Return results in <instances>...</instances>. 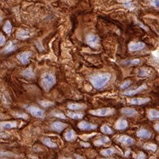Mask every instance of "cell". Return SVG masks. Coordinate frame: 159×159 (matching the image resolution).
<instances>
[{
  "label": "cell",
  "instance_id": "6da1fadb",
  "mask_svg": "<svg viewBox=\"0 0 159 159\" xmlns=\"http://www.w3.org/2000/svg\"><path fill=\"white\" fill-rule=\"evenodd\" d=\"M111 79V74L109 73L96 74L90 76L89 80L95 89H101L108 84Z\"/></svg>",
  "mask_w": 159,
  "mask_h": 159
},
{
  "label": "cell",
  "instance_id": "7a4b0ae2",
  "mask_svg": "<svg viewBox=\"0 0 159 159\" xmlns=\"http://www.w3.org/2000/svg\"><path fill=\"white\" fill-rule=\"evenodd\" d=\"M56 84V78L55 75L50 72L44 73L41 78V86L45 90L46 92H48L54 85Z\"/></svg>",
  "mask_w": 159,
  "mask_h": 159
},
{
  "label": "cell",
  "instance_id": "3957f363",
  "mask_svg": "<svg viewBox=\"0 0 159 159\" xmlns=\"http://www.w3.org/2000/svg\"><path fill=\"white\" fill-rule=\"evenodd\" d=\"M115 111L114 109L110 108V107H106V108L92 110V111H89V113L95 116L106 117L112 115L115 113Z\"/></svg>",
  "mask_w": 159,
  "mask_h": 159
},
{
  "label": "cell",
  "instance_id": "277c9868",
  "mask_svg": "<svg viewBox=\"0 0 159 159\" xmlns=\"http://www.w3.org/2000/svg\"><path fill=\"white\" fill-rule=\"evenodd\" d=\"M25 107L27 111L34 117H38V118H43V117H44V111L42 109L33 106H26Z\"/></svg>",
  "mask_w": 159,
  "mask_h": 159
},
{
  "label": "cell",
  "instance_id": "5b68a950",
  "mask_svg": "<svg viewBox=\"0 0 159 159\" xmlns=\"http://www.w3.org/2000/svg\"><path fill=\"white\" fill-rule=\"evenodd\" d=\"M86 43L90 47L97 48L100 46V38L98 36L89 34L86 37Z\"/></svg>",
  "mask_w": 159,
  "mask_h": 159
},
{
  "label": "cell",
  "instance_id": "8992f818",
  "mask_svg": "<svg viewBox=\"0 0 159 159\" xmlns=\"http://www.w3.org/2000/svg\"><path fill=\"white\" fill-rule=\"evenodd\" d=\"M32 55L31 52L26 51V52H21L17 56V59L23 64V65H27L30 62V58Z\"/></svg>",
  "mask_w": 159,
  "mask_h": 159
},
{
  "label": "cell",
  "instance_id": "52a82bcc",
  "mask_svg": "<svg viewBox=\"0 0 159 159\" xmlns=\"http://www.w3.org/2000/svg\"><path fill=\"white\" fill-rule=\"evenodd\" d=\"M151 101V99L149 98H134L129 99L128 103L131 105H138V106H140V105L146 104Z\"/></svg>",
  "mask_w": 159,
  "mask_h": 159
},
{
  "label": "cell",
  "instance_id": "ba28073f",
  "mask_svg": "<svg viewBox=\"0 0 159 159\" xmlns=\"http://www.w3.org/2000/svg\"><path fill=\"white\" fill-rule=\"evenodd\" d=\"M145 48V44L141 42H137V43H131L129 44L128 48L129 50L131 52H136V51H139L143 50Z\"/></svg>",
  "mask_w": 159,
  "mask_h": 159
},
{
  "label": "cell",
  "instance_id": "9c48e42d",
  "mask_svg": "<svg viewBox=\"0 0 159 159\" xmlns=\"http://www.w3.org/2000/svg\"><path fill=\"white\" fill-rule=\"evenodd\" d=\"M97 125L94 124L89 123V122L82 121L78 124V127L81 129V130H93L97 128Z\"/></svg>",
  "mask_w": 159,
  "mask_h": 159
},
{
  "label": "cell",
  "instance_id": "30bf717a",
  "mask_svg": "<svg viewBox=\"0 0 159 159\" xmlns=\"http://www.w3.org/2000/svg\"><path fill=\"white\" fill-rule=\"evenodd\" d=\"M18 126V123L16 121H6L0 122V130L15 128Z\"/></svg>",
  "mask_w": 159,
  "mask_h": 159
},
{
  "label": "cell",
  "instance_id": "8fae6325",
  "mask_svg": "<svg viewBox=\"0 0 159 159\" xmlns=\"http://www.w3.org/2000/svg\"><path fill=\"white\" fill-rule=\"evenodd\" d=\"M146 89H147V86H146V84H144L141 85V86L138 87L137 89H131V90H126L125 92H124L123 94L125 95H128V96H132V95L137 94L138 93L142 91V90H144Z\"/></svg>",
  "mask_w": 159,
  "mask_h": 159
},
{
  "label": "cell",
  "instance_id": "7c38bea8",
  "mask_svg": "<svg viewBox=\"0 0 159 159\" xmlns=\"http://www.w3.org/2000/svg\"><path fill=\"white\" fill-rule=\"evenodd\" d=\"M67 127V124L62 122H55L51 124V129L57 132H62Z\"/></svg>",
  "mask_w": 159,
  "mask_h": 159
},
{
  "label": "cell",
  "instance_id": "4fadbf2b",
  "mask_svg": "<svg viewBox=\"0 0 159 159\" xmlns=\"http://www.w3.org/2000/svg\"><path fill=\"white\" fill-rule=\"evenodd\" d=\"M128 127V122L124 119H119L116 122L115 125V127L117 130H123V129H125Z\"/></svg>",
  "mask_w": 159,
  "mask_h": 159
},
{
  "label": "cell",
  "instance_id": "5bb4252c",
  "mask_svg": "<svg viewBox=\"0 0 159 159\" xmlns=\"http://www.w3.org/2000/svg\"><path fill=\"white\" fill-rule=\"evenodd\" d=\"M30 32L23 30V29H20L16 33V38L18 39H20V40H25V39L30 38Z\"/></svg>",
  "mask_w": 159,
  "mask_h": 159
},
{
  "label": "cell",
  "instance_id": "9a60e30c",
  "mask_svg": "<svg viewBox=\"0 0 159 159\" xmlns=\"http://www.w3.org/2000/svg\"><path fill=\"white\" fill-rule=\"evenodd\" d=\"M117 141L119 142L124 144V145H132V144H134V140L131 137H129L128 136L126 135H122L119 136V137L117 139Z\"/></svg>",
  "mask_w": 159,
  "mask_h": 159
},
{
  "label": "cell",
  "instance_id": "2e32d148",
  "mask_svg": "<svg viewBox=\"0 0 159 159\" xmlns=\"http://www.w3.org/2000/svg\"><path fill=\"white\" fill-rule=\"evenodd\" d=\"M136 135L139 137L140 138H144V139H149L151 136V133L149 132L148 129H144V128H141L139 129L136 132Z\"/></svg>",
  "mask_w": 159,
  "mask_h": 159
},
{
  "label": "cell",
  "instance_id": "e0dca14e",
  "mask_svg": "<svg viewBox=\"0 0 159 159\" xmlns=\"http://www.w3.org/2000/svg\"><path fill=\"white\" fill-rule=\"evenodd\" d=\"M22 75H23L25 78H26V79H34V78L36 77V75L34 74L33 69H32L31 67L27 68L26 69L23 71Z\"/></svg>",
  "mask_w": 159,
  "mask_h": 159
},
{
  "label": "cell",
  "instance_id": "ac0fdd59",
  "mask_svg": "<svg viewBox=\"0 0 159 159\" xmlns=\"http://www.w3.org/2000/svg\"><path fill=\"white\" fill-rule=\"evenodd\" d=\"M147 116L148 118L151 120H155L158 119L159 117V112L156 110L150 109L147 111Z\"/></svg>",
  "mask_w": 159,
  "mask_h": 159
},
{
  "label": "cell",
  "instance_id": "d6986e66",
  "mask_svg": "<svg viewBox=\"0 0 159 159\" xmlns=\"http://www.w3.org/2000/svg\"><path fill=\"white\" fill-rule=\"evenodd\" d=\"M67 107L72 111H79V110L85 109L86 106L82 103H69L68 104Z\"/></svg>",
  "mask_w": 159,
  "mask_h": 159
},
{
  "label": "cell",
  "instance_id": "ffe728a7",
  "mask_svg": "<svg viewBox=\"0 0 159 159\" xmlns=\"http://www.w3.org/2000/svg\"><path fill=\"white\" fill-rule=\"evenodd\" d=\"M65 138L67 141H71L73 140H75L77 138V134L74 132V130L72 129H69V131H67L65 134Z\"/></svg>",
  "mask_w": 159,
  "mask_h": 159
},
{
  "label": "cell",
  "instance_id": "44dd1931",
  "mask_svg": "<svg viewBox=\"0 0 159 159\" xmlns=\"http://www.w3.org/2000/svg\"><path fill=\"white\" fill-rule=\"evenodd\" d=\"M121 112L122 114L129 117H133L137 115V112L133 108H123L121 110Z\"/></svg>",
  "mask_w": 159,
  "mask_h": 159
},
{
  "label": "cell",
  "instance_id": "7402d4cb",
  "mask_svg": "<svg viewBox=\"0 0 159 159\" xmlns=\"http://www.w3.org/2000/svg\"><path fill=\"white\" fill-rule=\"evenodd\" d=\"M117 152H118V151H117V149H115L114 147H112V148L103 149V150H102L101 151V153L104 156H109Z\"/></svg>",
  "mask_w": 159,
  "mask_h": 159
},
{
  "label": "cell",
  "instance_id": "603a6c76",
  "mask_svg": "<svg viewBox=\"0 0 159 159\" xmlns=\"http://www.w3.org/2000/svg\"><path fill=\"white\" fill-rule=\"evenodd\" d=\"M152 74L151 71L149 69H141L137 72V75L139 77H149Z\"/></svg>",
  "mask_w": 159,
  "mask_h": 159
},
{
  "label": "cell",
  "instance_id": "cb8c5ba5",
  "mask_svg": "<svg viewBox=\"0 0 159 159\" xmlns=\"http://www.w3.org/2000/svg\"><path fill=\"white\" fill-rule=\"evenodd\" d=\"M16 49V46L15 44L12 42V41H10V42H9L8 45L6 46L5 48H4L2 51H3V52L4 53H9L11 52H14Z\"/></svg>",
  "mask_w": 159,
  "mask_h": 159
},
{
  "label": "cell",
  "instance_id": "d4e9b609",
  "mask_svg": "<svg viewBox=\"0 0 159 159\" xmlns=\"http://www.w3.org/2000/svg\"><path fill=\"white\" fill-rule=\"evenodd\" d=\"M67 116L72 119H80L84 117V114L82 112H68Z\"/></svg>",
  "mask_w": 159,
  "mask_h": 159
},
{
  "label": "cell",
  "instance_id": "484cf974",
  "mask_svg": "<svg viewBox=\"0 0 159 159\" xmlns=\"http://www.w3.org/2000/svg\"><path fill=\"white\" fill-rule=\"evenodd\" d=\"M110 141V139L107 137V136H103V137H101L97 140L94 141V145L96 146H100L103 145L105 144L108 143Z\"/></svg>",
  "mask_w": 159,
  "mask_h": 159
},
{
  "label": "cell",
  "instance_id": "4316f807",
  "mask_svg": "<svg viewBox=\"0 0 159 159\" xmlns=\"http://www.w3.org/2000/svg\"><path fill=\"white\" fill-rule=\"evenodd\" d=\"M42 142L49 148H57V144H56L55 143H54L50 138H43L42 139Z\"/></svg>",
  "mask_w": 159,
  "mask_h": 159
},
{
  "label": "cell",
  "instance_id": "83f0119b",
  "mask_svg": "<svg viewBox=\"0 0 159 159\" xmlns=\"http://www.w3.org/2000/svg\"><path fill=\"white\" fill-rule=\"evenodd\" d=\"M4 31L5 32L6 34H10L12 31V25L11 23L9 21H7L4 26Z\"/></svg>",
  "mask_w": 159,
  "mask_h": 159
},
{
  "label": "cell",
  "instance_id": "f1b7e54d",
  "mask_svg": "<svg viewBox=\"0 0 159 159\" xmlns=\"http://www.w3.org/2000/svg\"><path fill=\"white\" fill-rule=\"evenodd\" d=\"M101 132L103 133L106 134H111L113 133V132H112L111 127L107 126V124H103V125L101 127Z\"/></svg>",
  "mask_w": 159,
  "mask_h": 159
},
{
  "label": "cell",
  "instance_id": "f546056e",
  "mask_svg": "<svg viewBox=\"0 0 159 159\" xmlns=\"http://www.w3.org/2000/svg\"><path fill=\"white\" fill-rule=\"evenodd\" d=\"M144 148L147 150H150L152 151H156L157 150V146L154 144H146L144 146Z\"/></svg>",
  "mask_w": 159,
  "mask_h": 159
},
{
  "label": "cell",
  "instance_id": "4dcf8cb0",
  "mask_svg": "<svg viewBox=\"0 0 159 159\" xmlns=\"http://www.w3.org/2000/svg\"><path fill=\"white\" fill-rule=\"evenodd\" d=\"M2 156H8V157H16L17 155L15 153L9 152V151H0V157Z\"/></svg>",
  "mask_w": 159,
  "mask_h": 159
},
{
  "label": "cell",
  "instance_id": "1f68e13d",
  "mask_svg": "<svg viewBox=\"0 0 159 159\" xmlns=\"http://www.w3.org/2000/svg\"><path fill=\"white\" fill-rule=\"evenodd\" d=\"M40 104L41 105V106H43V107H45V108H47V107H49L53 106L54 103L48 101H40Z\"/></svg>",
  "mask_w": 159,
  "mask_h": 159
},
{
  "label": "cell",
  "instance_id": "d6a6232c",
  "mask_svg": "<svg viewBox=\"0 0 159 159\" xmlns=\"http://www.w3.org/2000/svg\"><path fill=\"white\" fill-rule=\"evenodd\" d=\"M14 116L18 117V118H22L24 119H27L28 118V115L26 113H24V112H16L14 113Z\"/></svg>",
  "mask_w": 159,
  "mask_h": 159
},
{
  "label": "cell",
  "instance_id": "836d02e7",
  "mask_svg": "<svg viewBox=\"0 0 159 159\" xmlns=\"http://www.w3.org/2000/svg\"><path fill=\"white\" fill-rule=\"evenodd\" d=\"M52 115L54 117H58V118H60V119H66V116L65 115L60 112H55V113H52Z\"/></svg>",
  "mask_w": 159,
  "mask_h": 159
},
{
  "label": "cell",
  "instance_id": "e575fe53",
  "mask_svg": "<svg viewBox=\"0 0 159 159\" xmlns=\"http://www.w3.org/2000/svg\"><path fill=\"white\" fill-rule=\"evenodd\" d=\"M128 62V65H139V63L141 62V60L139 59H136V60H131L127 61Z\"/></svg>",
  "mask_w": 159,
  "mask_h": 159
},
{
  "label": "cell",
  "instance_id": "d590c367",
  "mask_svg": "<svg viewBox=\"0 0 159 159\" xmlns=\"http://www.w3.org/2000/svg\"><path fill=\"white\" fill-rule=\"evenodd\" d=\"M134 158L136 159H146V154L143 152H139L136 156H134Z\"/></svg>",
  "mask_w": 159,
  "mask_h": 159
},
{
  "label": "cell",
  "instance_id": "8d00e7d4",
  "mask_svg": "<svg viewBox=\"0 0 159 159\" xmlns=\"http://www.w3.org/2000/svg\"><path fill=\"white\" fill-rule=\"evenodd\" d=\"M130 84H131V81H129V80L125 81V82H124L123 84L121 85V89H127V87H129V85H130Z\"/></svg>",
  "mask_w": 159,
  "mask_h": 159
},
{
  "label": "cell",
  "instance_id": "74e56055",
  "mask_svg": "<svg viewBox=\"0 0 159 159\" xmlns=\"http://www.w3.org/2000/svg\"><path fill=\"white\" fill-rule=\"evenodd\" d=\"M6 43L5 36L0 33V46H3Z\"/></svg>",
  "mask_w": 159,
  "mask_h": 159
},
{
  "label": "cell",
  "instance_id": "f35d334b",
  "mask_svg": "<svg viewBox=\"0 0 159 159\" xmlns=\"http://www.w3.org/2000/svg\"><path fill=\"white\" fill-rule=\"evenodd\" d=\"M10 136V134L6 133V132H0V139H6L8 138Z\"/></svg>",
  "mask_w": 159,
  "mask_h": 159
},
{
  "label": "cell",
  "instance_id": "ab89813d",
  "mask_svg": "<svg viewBox=\"0 0 159 159\" xmlns=\"http://www.w3.org/2000/svg\"><path fill=\"white\" fill-rule=\"evenodd\" d=\"M150 1L151 5H152L154 7H158V0H149Z\"/></svg>",
  "mask_w": 159,
  "mask_h": 159
},
{
  "label": "cell",
  "instance_id": "60d3db41",
  "mask_svg": "<svg viewBox=\"0 0 159 159\" xmlns=\"http://www.w3.org/2000/svg\"><path fill=\"white\" fill-rule=\"evenodd\" d=\"M137 23L139 24V26H140L141 27V28H143L144 29V30H145V31H148V28H147V27H146L145 26H144V25H143V24H142V23H141V22H139V21H137Z\"/></svg>",
  "mask_w": 159,
  "mask_h": 159
},
{
  "label": "cell",
  "instance_id": "b9f144b4",
  "mask_svg": "<svg viewBox=\"0 0 159 159\" xmlns=\"http://www.w3.org/2000/svg\"><path fill=\"white\" fill-rule=\"evenodd\" d=\"M81 145L82 146H84V147H89L90 144L86 143V142H81Z\"/></svg>",
  "mask_w": 159,
  "mask_h": 159
},
{
  "label": "cell",
  "instance_id": "7bdbcfd3",
  "mask_svg": "<svg viewBox=\"0 0 159 159\" xmlns=\"http://www.w3.org/2000/svg\"><path fill=\"white\" fill-rule=\"evenodd\" d=\"M74 156H75L76 158H77V159H85L84 157H82V156H80V155H77V154H75Z\"/></svg>",
  "mask_w": 159,
  "mask_h": 159
},
{
  "label": "cell",
  "instance_id": "ee69618b",
  "mask_svg": "<svg viewBox=\"0 0 159 159\" xmlns=\"http://www.w3.org/2000/svg\"><path fill=\"white\" fill-rule=\"evenodd\" d=\"M155 129H156V130L157 131V132H158V123L155 124Z\"/></svg>",
  "mask_w": 159,
  "mask_h": 159
},
{
  "label": "cell",
  "instance_id": "f6af8a7d",
  "mask_svg": "<svg viewBox=\"0 0 159 159\" xmlns=\"http://www.w3.org/2000/svg\"><path fill=\"white\" fill-rule=\"evenodd\" d=\"M62 159H72V158H62Z\"/></svg>",
  "mask_w": 159,
  "mask_h": 159
},
{
  "label": "cell",
  "instance_id": "bcb514c9",
  "mask_svg": "<svg viewBox=\"0 0 159 159\" xmlns=\"http://www.w3.org/2000/svg\"><path fill=\"white\" fill-rule=\"evenodd\" d=\"M129 151H127V153L125 154V156H128V154H129Z\"/></svg>",
  "mask_w": 159,
  "mask_h": 159
},
{
  "label": "cell",
  "instance_id": "7dc6e473",
  "mask_svg": "<svg viewBox=\"0 0 159 159\" xmlns=\"http://www.w3.org/2000/svg\"><path fill=\"white\" fill-rule=\"evenodd\" d=\"M1 22H2V18L0 17V23H1Z\"/></svg>",
  "mask_w": 159,
  "mask_h": 159
},
{
  "label": "cell",
  "instance_id": "c3c4849f",
  "mask_svg": "<svg viewBox=\"0 0 159 159\" xmlns=\"http://www.w3.org/2000/svg\"><path fill=\"white\" fill-rule=\"evenodd\" d=\"M0 159H9V158H0Z\"/></svg>",
  "mask_w": 159,
  "mask_h": 159
},
{
  "label": "cell",
  "instance_id": "681fc988",
  "mask_svg": "<svg viewBox=\"0 0 159 159\" xmlns=\"http://www.w3.org/2000/svg\"><path fill=\"white\" fill-rule=\"evenodd\" d=\"M106 159H107V158H106ZM107 159H112V158H107Z\"/></svg>",
  "mask_w": 159,
  "mask_h": 159
}]
</instances>
